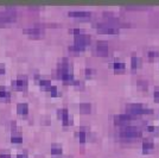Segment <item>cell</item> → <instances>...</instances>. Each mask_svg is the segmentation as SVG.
Returning a JSON list of instances; mask_svg holds the SVG:
<instances>
[{
	"mask_svg": "<svg viewBox=\"0 0 159 158\" xmlns=\"http://www.w3.org/2000/svg\"><path fill=\"white\" fill-rule=\"evenodd\" d=\"M126 113L129 114L132 118H137L139 115H144V114H152L153 111L150 109V108H146L144 107L141 103H131L127 106L126 108Z\"/></svg>",
	"mask_w": 159,
	"mask_h": 158,
	"instance_id": "6da1fadb",
	"label": "cell"
},
{
	"mask_svg": "<svg viewBox=\"0 0 159 158\" xmlns=\"http://www.w3.org/2000/svg\"><path fill=\"white\" fill-rule=\"evenodd\" d=\"M120 137L122 139H126V140H132V139L141 137V131H140L139 128L134 127V126L126 125V126L121 127V130H120Z\"/></svg>",
	"mask_w": 159,
	"mask_h": 158,
	"instance_id": "7a4b0ae2",
	"label": "cell"
},
{
	"mask_svg": "<svg viewBox=\"0 0 159 158\" xmlns=\"http://www.w3.org/2000/svg\"><path fill=\"white\" fill-rule=\"evenodd\" d=\"M16 19H17V11L14 8H6L4 11H0V26L16 21Z\"/></svg>",
	"mask_w": 159,
	"mask_h": 158,
	"instance_id": "3957f363",
	"label": "cell"
},
{
	"mask_svg": "<svg viewBox=\"0 0 159 158\" xmlns=\"http://www.w3.org/2000/svg\"><path fill=\"white\" fill-rule=\"evenodd\" d=\"M98 32L103 33V35H117L119 33V27L113 25L112 23H100L96 25Z\"/></svg>",
	"mask_w": 159,
	"mask_h": 158,
	"instance_id": "277c9868",
	"label": "cell"
},
{
	"mask_svg": "<svg viewBox=\"0 0 159 158\" xmlns=\"http://www.w3.org/2000/svg\"><path fill=\"white\" fill-rule=\"evenodd\" d=\"M26 35H29L30 37H32V38H39L43 36V33H44V29H43V26H40V25H33V26H31V27H27V29H25V31H24Z\"/></svg>",
	"mask_w": 159,
	"mask_h": 158,
	"instance_id": "5b68a950",
	"label": "cell"
},
{
	"mask_svg": "<svg viewBox=\"0 0 159 158\" xmlns=\"http://www.w3.org/2000/svg\"><path fill=\"white\" fill-rule=\"evenodd\" d=\"M131 120H133V118L129 115V114H120V115H117L114 117V122L115 125H119V126H126Z\"/></svg>",
	"mask_w": 159,
	"mask_h": 158,
	"instance_id": "8992f818",
	"label": "cell"
},
{
	"mask_svg": "<svg viewBox=\"0 0 159 158\" xmlns=\"http://www.w3.org/2000/svg\"><path fill=\"white\" fill-rule=\"evenodd\" d=\"M89 43H90V36H88V35L81 33L79 36H75V43H74V44H77L80 46L86 48Z\"/></svg>",
	"mask_w": 159,
	"mask_h": 158,
	"instance_id": "52a82bcc",
	"label": "cell"
},
{
	"mask_svg": "<svg viewBox=\"0 0 159 158\" xmlns=\"http://www.w3.org/2000/svg\"><path fill=\"white\" fill-rule=\"evenodd\" d=\"M12 87L17 90H24L26 89L27 87V79L24 76V77H19L18 80H14L12 81Z\"/></svg>",
	"mask_w": 159,
	"mask_h": 158,
	"instance_id": "ba28073f",
	"label": "cell"
},
{
	"mask_svg": "<svg viewBox=\"0 0 159 158\" xmlns=\"http://www.w3.org/2000/svg\"><path fill=\"white\" fill-rule=\"evenodd\" d=\"M96 51L100 56H107L109 52V46L106 42H99L96 44Z\"/></svg>",
	"mask_w": 159,
	"mask_h": 158,
	"instance_id": "9c48e42d",
	"label": "cell"
},
{
	"mask_svg": "<svg viewBox=\"0 0 159 158\" xmlns=\"http://www.w3.org/2000/svg\"><path fill=\"white\" fill-rule=\"evenodd\" d=\"M69 17H75V18H81V19H84V18H88L92 16L90 12H87V11H71L68 13Z\"/></svg>",
	"mask_w": 159,
	"mask_h": 158,
	"instance_id": "30bf717a",
	"label": "cell"
},
{
	"mask_svg": "<svg viewBox=\"0 0 159 158\" xmlns=\"http://www.w3.org/2000/svg\"><path fill=\"white\" fill-rule=\"evenodd\" d=\"M153 149H154V144H153L152 139H145L144 143H142V151H144V153H150Z\"/></svg>",
	"mask_w": 159,
	"mask_h": 158,
	"instance_id": "8fae6325",
	"label": "cell"
},
{
	"mask_svg": "<svg viewBox=\"0 0 159 158\" xmlns=\"http://www.w3.org/2000/svg\"><path fill=\"white\" fill-rule=\"evenodd\" d=\"M17 113L19 115H27V113H29L27 103H18L17 105Z\"/></svg>",
	"mask_w": 159,
	"mask_h": 158,
	"instance_id": "7c38bea8",
	"label": "cell"
},
{
	"mask_svg": "<svg viewBox=\"0 0 159 158\" xmlns=\"http://www.w3.org/2000/svg\"><path fill=\"white\" fill-rule=\"evenodd\" d=\"M90 111H92V105L90 103H81L80 105V112L82 113V114H88V113H90Z\"/></svg>",
	"mask_w": 159,
	"mask_h": 158,
	"instance_id": "4fadbf2b",
	"label": "cell"
},
{
	"mask_svg": "<svg viewBox=\"0 0 159 158\" xmlns=\"http://www.w3.org/2000/svg\"><path fill=\"white\" fill-rule=\"evenodd\" d=\"M131 65H132V70H136L140 67V58L138 56H132V59H131Z\"/></svg>",
	"mask_w": 159,
	"mask_h": 158,
	"instance_id": "5bb4252c",
	"label": "cell"
},
{
	"mask_svg": "<svg viewBox=\"0 0 159 158\" xmlns=\"http://www.w3.org/2000/svg\"><path fill=\"white\" fill-rule=\"evenodd\" d=\"M125 67H126V64H125V63H122V62H115V63H113V64H112V68H113L115 71L123 70V69H125Z\"/></svg>",
	"mask_w": 159,
	"mask_h": 158,
	"instance_id": "9a60e30c",
	"label": "cell"
},
{
	"mask_svg": "<svg viewBox=\"0 0 159 158\" xmlns=\"http://www.w3.org/2000/svg\"><path fill=\"white\" fill-rule=\"evenodd\" d=\"M45 90H48V92L51 94V96H54V98L60 96V93H58V90H57V88H56L55 86H50V87H49V88H46Z\"/></svg>",
	"mask_w": 159,
	"mask_h": 158,
	"instance_id": "2e32d148",
	"label": "cell"
},
{
	"mask_svg": "<svg viewBox=\"0 0 159 158\" xmlns=\"http://www.w3.org/2000/svg\"><path fill=\"white\" fill-rule=\"evenodd\" d=\"M57 117L60 119H65L67 117H69V113H68V109L67 108H63V109H58L57 111Z\"/></svg>",
	"mask_w": 159,
	"mask_h": 158,
	"instance_id": "e0dca14e",
	"label": "cell"
},
{
	"mask_svg": "<svg viewBox=\"0 0 159 158\" xmlns=\"http://www.w3.org/2000/svg\"><path fill=\"white\" fill-rule=\"evenodd\" d=\"M39 84H40V87H42L43 89H46V88H49V87L51 86V81H50V80L42 79L39 81Z\"/></svg>",
	"mask_w": 159,
	"mask_h": 158,
	"instance_id": "ac0fdd59",
	"label": "cell"
},
{
	"mask_svg": "<svg viewBox=\"0 0 159 158\" xmlns=\"http://www.w3.org/2000/svg\"><path fill=\"white\" fill-rule=\"evenodd\" d=\"M86 48H83V46H80L77 44H74V45H70L69 46V50L70 51H74V52H79V51H83Z\"/></svg>",
	"mask_w": 159,
	"mask_h": 158,
	"instance_id": "d6986e66",
	"label": "cell"
},
{
	"mask_svg": "<svg viewBox=\"0 0 159 158\" xmlns=\"http://www.w3.org/2000/svg\"><path fill=\"white\" fill-rule=\"evenodd\" d=\"M86 136H87V133L84 132V130H81L79 132V139L81 144H84L86 143Z\"/></svg>",
	"mask_w": 159,
	"mask_h": 158,
	"instance_id": "ffe728a7",
	"label": "cell"
},
{
	"mask_svg": "<svg viewBox=\"0 0 159 158\" xmlns=\"http://www.w3.org/2000/svg\"><path fill=\"white\" fill-rule=\"evenodd\" d=\"M158 51H154V50H151V51H148V54H147V56H148V58L151 59H154L156 57H158Z\"/></svg>",
	"mask_w": 159,
	"mask_h": 158,
	"instance_id": "44dd1931",
	"label": "cell"
},
{
	"mask_svg": "<svg viewBox=\"0 0 159 158\" xmlns=\"http://www.w3.org/2000/svg\"><path fill=\"white\" fill-rule=\"evenodd\" d=\"M11 141H12L13 144H20V143L23 141V138H21L20 136H12Z\"/></svg>",
	"mask_w": 159,
	"mask_h": 158,
	"instance_id": "7402d4cb",
	"label": "cell"
},
{
	"mask_svg": "<svg viewBox=\"0 0 159 158\" xmlns=\"http://www.w3.org/2000/svg\"><path fill=\"white\" fill-rule=\"evenodd\" d=\"M51 153L52 155H55V156H60V155H62V149L61 147H52L51 149Z\"/></svg>",
	"mask_w": 159,
	"mask_h": 158,
	"instance_id": "603a6c76",
	"label": "cell"
},
{
	"mask_svg": "<svg viewBox=\"0 0 159 158\" xmlns=\"http://www.w3.org/2000/svg\"><path fill=\"white\" fill-rule=\"evenodd\" d=\"M138 86L142 90H146L147 89V82L146 81H138Z\"/></svg>",
	"mask_w": 159,
	"mask_h": 158,
	"instance_id": "cb8c5ba5",
	"label": "cell"
},
{
	"mask_svg": "<svg viewBox=\"0 0 159 158\" xmlns=\"http://www.w3.org/2000/svg\"><path fill=\"white\" fill-rule=\"evenodd\" d=\"M8 96H10V93L6 92L4 88H1L0 89V98H8Z\"/></svg>",
	"mask_w": 159,
	"mask_h": 158,
	"instance_id": "d4e9b609",
	"label": "cell"
},
{
	"mask_svg": "<svg viewBox=\"0 0 159 158\" xmlns=\"http://www.w3.org/2000/svg\"><path fill=\"white\" fill-rule=\"evenodd\" d=\"M146 130H147L148 132H156V133L158 132V128H157V127H154V126H147V127H146Z\"/></svg>",
	"mask_w": 159,
	"mask_h": 158,
	"instance_id": "484cf974",
	"label": "cell"
},
{
	"mask_svg": "<svg viewBox=\"0 0 159 158\" xmlns=\"http://www.w3.org/2000/svg\"><path fill=\"white\" fill-rule=\"evenodd\" d=\"M73 82H74L76 88H83V82L82 81H73Z\"/></svg>",
	"mask_w": 159,
	"mask_h": 158,
	"instance_id": "4316f807",
	"label": "cell"
},
{
	"mask_svg": "<svg viewBox=\"0 0 159 158\" xmlns=\"http://www.w3.org/2000/svg\"><path fill=\"white\" fill-rule=\"evenodd\" d=\"M70 33H73V35H75V36H79L82 33V31L79 30V29H74V30H70Z\"/></svg>",
	"mask_w": 159,
	"mask_h": 158,
	"instance_id": "83f0119b",
	"label": "cell"
},
{
	"mask_svg": "<svg viewBox=\"0 0 159 158\" xmlns=\"http://www.w3.org/2000/svg\"><path fill=\"white\" fill-rule=\"evenodd\" d=\"M17 158H27V152H23V153H18L17 155Z\"/></svg>",
	"mask_w": 159,
	"mask_h": 158,
	"instance_id": "f1b7e54d",
	"label": "cell"
},
{
	"mask_svg": "<svg viewBox=\"0 0 159 158\" xmlns=\"http://www.w3.org/2000/svg\"><path fill=\"white\" fill-rule=\"evenodd\" d=\"M92 74H93V70H92V69H89V68H87V69H86V75H87V77L92 76Z\"/></svg>",
	"mask_w": 159,
	"mask_h": 158,
	"instance_id": "f546056e",
	"label": "cell"
},
{
	"mask_svg": "<svg viewBox=\"0 0 159 158\" xmlns=\"http://www.w3.org/2000/svg\"><path fill=\"white\" fill-rule=\"evenodd\" d=\"M0 158H11V155L5 152V153H0Z\"/></svg>",
	"mask_w": 159,
	"mask_h": 158,
	"instance_id": "4dcf8cb0",
	"label": "cell"
},
{
	"mask_svg": "<svg viewBox=\"0 0 159 158\" xmlns=\"http://www.w3.org/2000/svg\"><path fill=\"white\" fill-rule=\"evenodd\" d=\"M154 100H156L157 102H159V90L154 92Z\"/></svg>",
	"mask_w": 159,
	"mask_h": 158,
	"instance_id": "1f68e13d",
	"label": "cell"
},
{
	"mask_svg": "<svg viewBox=\"0 0 159 158\" xmlns=\"http://www.w3.org/2000/svg\"><path fill=\"white\" fill-rule=\"evenodd\" d=\"M1 74H5V67L0 64V75H1Z\"/></svg>",
	"mask_w": 159,
	"mask_h": 158,
	"instance_id": "d6a6232c",
	"label": "cell"
}]
</instances>
